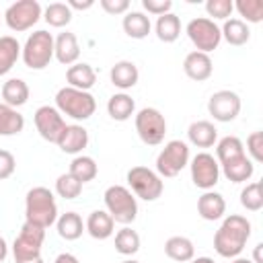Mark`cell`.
I'll use <instances>...</instances> for the list:
<instances>
[{
    "label": "cell",
    "mask_w": 263,
    "mask_h": 263,
    "mask_svg": "<svg viewBox=\"0 0 263 263\" xmlns=\"http://www.w3.org/2000/svg\"><path fill=\"white\" fill-rule=\"evenodd\" d=\"M66 80H68V86L88 92L97 82V72H95V68L90 64L76 62L66 70Z\"/></svg>",
    "instance_id": "obj_21"
},
{
    "label": "cell",
    "mask_w": 263,
    "mask_h": 263,
    "mask_svg": "<svg viewBox=\"0 0 263 263\" xmlns=\"http://www.w3.org/2000/svg\"><path fill=\"white\" fill-rule=\"evenodd\" d=\"M107 113L115 121H127L136 113V103L127 92H115L107 101Z\"/></svg>",
    "instance_id": "obj_25"
},
{
    "label": "cell",
    "mask_w": 263,
    "mask_h": 263,
    "mask_svg": "<svg viewBox=\"0 0 263 263\" xmlns=\"http://www.w3.org/2000/svg\"><path fill=\"white\" fill-rule=\"evenodd\" d=\"M43 16V8L37 0H18L10 4L4 12V21L10 31H29Z\"/></svg>",
    "instance_id": "obj_12"
},
{
    "label": "cell",
    "mask_w": 263,
    "mask_h": 263,
    "mask_svg": "<svg viewBox=\"0 0 263 263\" xmlns=\"http://www.w3.org/2000/svg\"><path fill=\"white\" fill-rule=\"evenodd\" d=\"M232 10H234V2L232 0H208L205 2V12L212 16V21L214 18L228 21Z\"/></svg>",
    "instance_id": "obj_40"
},
{
    "label": "cell",
    "mask_w": 263,
    "mask_h": 263,
    "mask_svg": "<svg viewBox=\"0 0 263 263\" xmlns=\"http://www.w3.org/2000/svg\"><path fill=\"white\" fill-rule=\"evenodd\" d=\"M121 27H123V31H125L127 37H132V39H144V37H148L150 29H152V23H150V18L144 12H140V10H127L125 16H123V21H121Z\"/></svg>",
    "instance_id": "obj_24"
},
{
    "label": "cell",
    "mask_w": 263,
    "mask_h": 263,
    "mask_svg": "<svg viewBox=\"0 0 263 263\" xmlns=\"http://www.w3.org/2000/svg\"><path fill=\"white\" fill-rule=\"evenodd\" d=\"M105 212L123 226L132 224L138 218V201L136 195L123 185H111L105 189Z\"/></svg>",
    "instance_id": "obj_4"
},
{
    "label": "cell",
    "mask_w": 263,
    "mask_h": 263,
    "mask_svg": "<svg viewBox=\"0 0 263 263\" xmlns=\"http://www.w3.org/2000/svg\"><path fill=\"white\" fill-rule=\"evenodd\" d=\"M58 220V203L47 187H33L25 195V222L49 228Z\"/></svg>",
    "instance_id": "obj_2"
},
{
    "label": "cell",
    "mask_w": 263,
    "mask_h": 263,
    "mask_svg": "<svg viewBox=\"0 0 263 263\" xmlns=\"http://www.w3.org/2000/svg\"><path fill=\"white\" fill-rule=\"evenodd\" d=\"M84 230L97 238V240H105L115 232V222L113 218L105 212V210H92L84 222Z\"/></svg>",
    "instance_id": "obj_22"
},
{
    "label": "cell",
    "mask_w": 263,
    "mask_h": 263,
    "mask_svg": "<svg viewBox=\"0 0 263 263\" xmlns=\"http://www.w3.org/2000/svg\"><path fill=\"white\" fill-rule=\"evenodd\" d=\"M68 173L84 185V183L92 181V179L99 175V166H97V162H95L92 156L78 154V156L72 158V162H70V171H68Z\"/></svg>",
    "instance_id": "obj_32"
},
{
    "label": "cell",
    "mask_w": 263,
    "mask_h": 263,
    "mask_svg": "<svg viewBox=\"0 0 263 263\" xmlns=\"http://www.w3.org/2000/svg\"><path fill=\"white\" fill-rule=\"evenodd\" d=\"M109 78H111V84L121 88V90H127V88H134L140 80V70L134 62L129 60H119L111 66L109 70Z\"/></svg>",
    "instance_id": "obj_17"
},
{
    "label": "cell",
    "mask_w": 263,
    "mask_h": 263,
    "mask_svg": "<svg viewBox=\"0 0 263 263\" xmlns=\"http://www.w3.org/2000/svg\"><path fill=\"white\" fill-rule=\"evenodd\" d=\"M261 247H263L261 242H257V245H255V253H253V263H263V261H261Z\"/></svg>",
    "instance_id": "obj_48"
},
{
    "label": "cell",
    "mask_w": 263,
    "mask_h": 263,
    "mask_svg": "<svg viewBox=\"0 0 263 263\" xmlns=\"http://www.w3.org/2000/svg\"><path fill=\"white\" fill-rule=\"evenodd\" d=\"M197 214L208 220V222H214V220H220L224 214H226V201L222 197V193L218 191H203L197 199Z\"/></svg>",
    "instance_id": "obj_20"
},
{
    "label": "cell",
    "mask_w": 263,
    "mask_h": 263,
    "mask_svg": "<svg viewBox=\"0 0 263 263\" xmlns=\"http://www.w3.org/2000/svg\"><path fill=\"white\" fill-rule=\"evenodd\" d=\"M247 156L253 162H261L263 160V132H253L247 138Z\"/></svg>",
    "instance_id": "obj_41"
},
{
    "label": "cell",
    "mask_w": 263,
    "mask_h": 263,
    "mask_svg": "<svg viewBox=\"0 0 263 263\" xmlns=\"http://www.w3.org/2000/svg\"><path fill=\"white\" fill-rule=\"evenodd\" d=\"M240 154H247L245 152V144L240 142V138L236 136H224L222 140L216 142V160L218 164H224Z\"/></svg>",
    "instance_id": "obj_34"
},
{
    "label": "cell",
    "mask_w": 263,
    "mask_h": 263,
    "mask_svg": "<svg viewBox=\"0 0 263 263\" xmlns=\"http://www.w3.org/2000/svg\"><path fill=\"white\" fill-rule=\"evenodd\" d=\"M2 99L8 107H23L29 101V86L23 78H8L2 84Z\"/></svg>",
    "instance_id": "obj_28"
},
{
    "label": "cell",
    "mask_w": 263,
    "mask_h": 263,
    "mask_svg": "<svg viewBox=\"0 0 263 263\" xmlns=\"http://www.w3.org/2000/svg\"><path fill=\"white\" fill-rule=\"evenodd\" d=\"M189 160H191L189 144L183 140H171L156 156V173L164 179L177 177L189 164Z\"/></svg>",
    "instance_id": "obj_8"
},
{
    "label": "cell",
    "mask_w": 263,
    "mask_h": 263,
    "mask_svg": "<svg viewBox=\"0 0 263 263\" xmlns=\"http://www.w3.org/2000/svg\"><path fill=\"white\" fill-rule=\"evenodd\" d=\"M115 251L125 257L136 255L140 251V234L136 230H132L129 226H123L115 234Z\"/></svg>",
    "instance_id": "obj_35"
},
{
    "label": "cell",
    "mask_w": 263,
    "mask_h": 263,
    "mask_svg": "<svg viewBox=\"0 0 263 263\" xmlns=\"http://www.w3.org/2000/svg\"><path fill=\"white\" fill-rule=\"evenodd\" d=\"M43 18L49 27L62 29L72 21V10L68 8L66 2H51L45 10H43Z\"/></svg>",
    "instance_id": "obj_36"
},
{
    "label": "cell",
    "mask_w": 263,
    "mask_h": 263,
    "mask_svg": "<svg viewBox=\"0 0 263 263\" xmlns=\"http://www.w3.org/2000/svg\"><path fill=\"white\" fill-rule=\"evenodd\" d=\"M6 257H8V245H6V240L0 236V263H2Z\"/></svg>",
    "instance_id": "obj_47"
},
{
    "label": "cell",
    "mask_w": 263,
    "mask_h": 263,
    "mask_svg": "<svg viewBox=\"0 0 263 263\" xmlns=\"http://www.w3.org/2000/svg\"><path fill=\"white\" fill-rule=\"evenodd\" d=\"M187 138L197 148H212L218 142V129L212 121L199 119V121H193L187 127Z\"/></svg>",
    "instance_id": "obj_23"
},
{
    "label": "cell",
    "mask_w": 263,
    "mask_h": 263,
    "mask_svg": "<svg viewBox=\"0 0 263 263\" xmlns=\"http://www.w3.org/2000/svg\"><path fill=\"white\" fill-rule=\"evenodd\" d=\"M53 263H80L72 253H60L58 257H55V261Z\"/></svg>",
    "instance_id": "obj_46"
},
{
    "label": "cell",
    "mask_w": 263,
    "mask_h": 263,
    "mask_svg": "<svg viewBox=\"0 0 263 263\" xmlns=\"http://www.w3.org/2000/svg\"><path fill=\"white\" fill-rule=\"evenodd\" d=\"M66 4H68L70 10H88L95 2H92V0H84V2H80V0H68Z\"/></svg>",
    "instance_id": "obj_45"
},
{
    "label": "cell",
    "mask_w": 263,
    "mask_h": 263,
    "mask_svg": "<svg viewBox=\"0 0 263 263\" xmlns=\"http://www.w3.org/2000/svg\"><path fill=\"white\" fill-rule=\"evenodd\" d=\"M240 205L249 212H259L263 208V191H261V183L253 181L247 183L240 191Z\"/></svg>",
    "instance_id": "obj_37"
},
{
    "label": "cell",
    "mask_w": 263,
    "mask_h": 263,
    "mask_svg": "<svg viewBox=\"0 0 263 263\" xmlns=\"http://www.w3.org/2000/svg\"><path fill=\"white\" fill-rule=\"evenodd\" d=\"M251 222L240 214H230L222 220L220 228L214 234V249L224 259L240 257L247 240L251 238Z\"/></svg>",
    "instance_id": "obj_1"
},
{
    "label": "cell",
    "mask_w": 263,
    "mask_h": 263,
    "mask_svg": "<svg viewBox=\"0 0 263 263\" xmlns=\"http://www.w3.org/2000/svg\"><path fill=\"white\" fill-rule=\"evenodd\" d=\"M220 173L232 183H247L255 173V162L247 154H240V156L220 164Z\"/></svg>",
    "instance_id": "obj_19"
},
{
    "label": "cell",
    "mask_w": 263,
    "mask_h": 263,
    "mask_svg": "<svg viewBox=\"0 0 263 263\" xmlns=\"http://www.w3.org/2000/svg\"><path fill=\"white\" fill-rule=\"evenodd\" d=\"M14 168H16V160H14L12 152H8V150H0V181L12 177Z\"/></svg>",
    "instance_id": "obj_43"
},
{
    "label": "cell",
    "mask_w": 263,
    "mask_h": 263,
    "mask_svg": "<svg viewBox=\"0 0 263 263\" xmlns=\"http://www.w3.org/2000/svg\"><path fill=\"white\" fill-rule=\"evenodd\" d=\"M55 228H58V234H60L64 240H76V238H80L82 232H84V222H82L80 214H76V212H66V214L58 216Z\"/></svg>",
    "instance_id": "obj_29"
},
{
    "label": "cell",
    "mask_w": 263,
    "mask_h": 263,
    "mask_svg": "<svg viewBox=\"0 0 263 263\" xmlns=\"http://www.w3.org/2000/svg\"><path fill=\"white\" fill-rule=\"evenodd\" d=\"M189 171L193 185L203 191H212L220 181V164L210 152H197L189 160Z\"/></svg>",
    "instance_id": "obj_11"
},
{
    "label": "cell",
    "mask_w": 263,
    "mask_h": 263,
    "mask_svg": "<svg viewBox=\"0 0 263 263\" xmlns=\"http://www.w3.org/2000/svg\"><path fill=\"white\" fill-rule=\"evenodd\" d=\"M240 97L234 92V90H216L210 101H208V113L220 121V123H228V121H234L240 113Z\"/></svg>",
    "instance_id": "obj_13"
},
{
    "label": "cell",
    "mask_w": 263,
    "mask_h": 263,
    "mask_svg": "<svg viewBox=\"0 0 263 263\" xmlns=\"http://www.w3.org/2000/svg\"><path fill=\"white\" fill-rule=\"evenodd\" d=\"M121 263H140V261H136V259H125V261H121Z\"/></svg>",
    "instance_id": "obj_51"
},
{
    "label": "cell",
    "mask_w": 263,
    "mask_h": 263,
    "mask_svg": "<svg viewBox=\"0 0 263 263\" xmlns=\"http://www.w3.org/2000/svg\"><path fill=\"white\" fill-rule=\"evenodd\" d=\"M33 121H35V127H37V132H39V136H41L43 140L51 142V144H58L62 132H64L66 125H68V123L64 121V115H62L55 107H51V105H41V107L35 111Z\"/></svg>",
    "instance_id": "obj_14"
},
{
    "label": "cell",
    "mask_w": 263,
    "mask_h": 263,
    "mask_svg": "<svg viewBox=\"0 0 263 263\" xmlns=\"http://www.w3.org/2000/svg\"><path fill=\"white\" fill-rule=\"evenodd\" d=\"M185 33H187L189 41L195 45V51H201V53H210V51L218 49V45L222 41L220 27L208 16L191 18L185 27Z\"/></svg>",
    "instance_id": "obj_9"
},
{
    "label": "cell",
    "mask_w": 263,
    "mask_h": 263,
    "mask_svg": "<svg viewBox=\"0 0 263 263\" xmlns=\"http://www.w3.org/2000/svg\"><path fill=\"white\" fill-rule=\"evenodd\" d=\"M142 6L148 14H154V16H162L166 12H171L173 8V2L171 0H142Z\"/></svg>",
    "instance_id": "obj_42"
},
{
    "label": "cell",
    "mask_w": 263,
    "mask_h": 263,
    "mask_svg": "<svg viewBox=\"0 0 263 263\" xmlns=\"http://www.w3.org/2000/svg\"><path fill=\"white\" fill-rule=\"evenodd\" d=\"M86 146H88V132L78 123L66 125V129L58 140V148L66 154H80Z\"/></svg>",
    "instance_id": "obj_18"
},
{
    "label": "cell",
    "mask_w": 263,
    "mask_h": 263,
    "mask_svg": "<svg viewBox=\"0 0 263 263\" xmlns=\"http://www.w3.org/2000/svg\"><path fill=\"white\" fill-rule=\"evenodd\" d=\"M25 127V117L6 103H0V136H16Z\"/></svg>",
    "instance_id": "obj_33"
},
{
    "label": "cell",
    "mask_w": 263,
    "mask_h": 263,
    "mask_svg": "<svg viewBox=\"0 0 263 263\" xmlns=\"http://www.w3.org/2000/svg\"><path fill=\"white\" fill-rule=\"evenodd\" d=\"M43 240H45V228L25 222L21 226L18 236L12 242L14 263H43V259H41Z\"/></svg>",
    "instance_id": "obj_5"
},
{
    "label": "cell",
    "mask_w": 263,
    "mask_h": 263,
    "mask_svg": "<svg viewBox=\"0 0 263 263\" xmlns=\"http://www.w3.org/2000/svg\"><path fill=\"white\" fill-rule=\"evenodd\" d=\"M154 31H156V37L164 43H173L179 39L181 35V18L173 12H166L162 16L156 18V25H154Z\"/></svg>",
    "instance_id": "obj_31"
},
{
    "label": "cell",
    "mask_w": 263,
    "mask_h": 263,
    "mask_svg": "<svg viewBox=\"0 0 263 263\" xmlns=\"http://www.w3.org/2000/svg\"><path fill=\"white\" fill-rule=\"evenodd\" d=\"M55 193L64 199H76L82 193V183L74 179L70 173H64L55 179Z\"/></svg>",
    "instance_id": "obj_38"
},
{
    "label": "cell",
    "mask_w": 263,
    "mask_h": 263,
    "mask_svg": "<svg viewBox=\"0 0 263 263\" xmlns=\"http://www.w3.org/2000/svg\"><path fill=\"white\" fill-rule=\"evenodd\" d=\"M234 8L238 10V14L247 23H261L263 21V2L261 0H238L234 4Z\"/></svg>",
    "instance_id": "obj_39"
},
{
    "label": "cell",
    "mask_w": 263,
    "mask_h": 263,
    "mask_svg": "<svg viewBox=\"0 0 263 263\" xmlns=\"http://www.w3.org/2000/svg\"><path fill=\"white\" fill-rule=\"evenodd\" d=\"M183 72L195 80V82H203L212 76L214 72V64L210 53H201V51H189L183 60Z\"/></svg>",
    "instance_id": "obj_15"
},
{
    "label": "cell",
    "mask_w": 263,
    "mask_h": 263,
    "mask_svg": "<svg viewBox=\"0 0 263 263\" xmlns=\"http://www.w3.org/2000/svg\"><path fill=\"white\" fill-rule=\"evenodd\" d=\"M53 58L64 64V66H72L78 62L80 58V45L74 33L64 31L53 39Z\"/></svg>",
    "instance_id": "obj_16"
},
{
    "label": "cell",
    "mask_w": 263,
    "mask_h": 263,
    "mask_svg": "<svg viewBox=\"0 0 263 263\" xmlns=\"http://www.w3.org/2000/svg\"><path fill=\"white\" fill-rule=\"evenodd\" d=\"M21 58V43L12 35H2L0 37V76L8 74L16 60Z\"/></svg>",
    "instance_id": "obj_30"
},
{
    "label": "cell",
    "mask_w": 263,
    "mask_h": 263,
    "mask_svg": "<svg viewBox=\"0 0 263 263\" xmlns=\"http://www.w3.org/2000/svg\"><path fill=\"white\" fill-rule=\"evenodd\" d=\"M55 109L66 117H72L76 121H84V119L95 115L97 101L86 90H78V88H72V86H62L55 92Z\"/></svg>",
    "instance_id": "obj_3"
},
{
    "label": "cell",
    "mask_w": 263,
    "mask_h": 263,
    "mask_svg": "<svg viewBox=\"0 0 263 263\" xmlns=\"http://www.w3.org/2000/svg\"><path fill=\"white\" fill-rule=\"evenodd\" d=\"M187 263H216V261H214L212 257H197V259L193 257V259H191V261H187Z\"/></svg>",
    "instance_id": "obj_49"
},
{
    "label": "cell",
    "mask_w": 263,
    "mask_h": 263,
    "mask_svg": "<svg viewBox=\"0 0 263 263\" xmlns=\"http://www.w3.org/2000/svg\"><path fill=\"white\" fill-rule=\"evenodd\" d=\"M136 132L140 136V140L146 144V146H158L162 144L164 140V134H166V119L164 115L154 109V107H144L136 113Z\"/></svg>",
    "instance_id": "obj_10"
},
{
    "label": "cell",
    "mask_w": 263,
    "mask_h": 263,
    "mask_svg": "<svg viewBox=\"0 0 263 263\" xmlns=\"http://www.w3.org/2000/svg\"><path fill=\"white\" fill-rule=\"evenodd\" d=\"M101 8L109 14H123L129 10V0H101Z\"/></svg>",
    "instance_id": "obj_44"
},
{
    "label": "cell",
    "mask_w": 263,
    "mask_h": 263,
    "mask_svg": "<svg viewBox=\"0 0 263 263\" xmlns=\"http://www.w3.org/2000/svg\"><path fill=\"white\" fill-rule=\"evenodd\" d=\"M21 58L27 68L31 70H43L53 60V35L45 29H39L31 33L21 47Z\"/></svg>",
    "instance_id": "obj_6"
},
{
    "label": "cell",
    "mask_w": 263,
    "mask_h": 263,
    "mask_svg": "<svg viewBox=\"0 0 263 263\" xmlns=\"http://www.w3.org/2000/svg\"><path fill=\"white\" fill-rule=\"evenodd\" d=\"M230 263H253L251 259H247V257H234Z\"/></svg>",
    "instance_id": "obj_50"
},
{
    "label": "cell",
    "mask_w": 263,
    "mask_h": 263,
    "mask_svg": "<svg viewBox=\"0 0 263 263\" xmlns=\"http://www.w3.org/2000/svg\"><path fill=\"white\" fill-rule=\"evenodd\" d=\"M220 33H222V39H226L228 45H245L249 39H251V29L245 21L240 18H228L224 21V25L220 27Z\"/></svg>",
    "instance_id": "obj_27"
},
{
    "label": "cell",
    "mask_w": 263,
    "mask_h": 263,
    "mask_svg": "<svg viewBox=\"0 0 263 263\" xmlns=\"http://www.w3.org/2000/svg\"><path fill=\"white\" fill-rule=\"evenodd\" d=\"M125 179H127L129 191L144 201H156L164 191L162 177L148 166H132Z\"/></svg>",
    "instance_id": "obj_7"
},
{
    "label": "cell",
    "mask_w": 263,
    "mask_h": 263,
    "mask_svg": "<svg viewBox=\"0 0 263 263\" xmlns=\"http://www.w3.org/2000/svg\"><path fill=\"white\" fill-rule=\"evenodd\" d=\"M164 253H166V257L173 259V261L187 263V261H191V259L195 257V247H193L191 238L177 234V236L166 238V242H164Z\"/></svg>",
    "instance_id": "obj_26"
}]
</instances>
